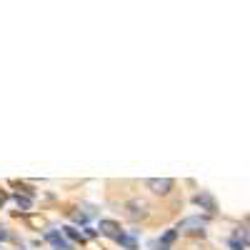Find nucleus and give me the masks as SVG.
Wrapping results in <instances>:
<instances>
[{
    "label": "nucleus",
    "mask_w": 250,
    "mask_h": 250,
    "mask_svg": "<svg viewBox=\"0 0 250 250\" xmlns=\"http://www.w3.org/2000/svg\"><path fill=\"white\" fill-rule=\"evenodd\" d=\"M145 185H148L155 195H168L173 190V178H148Z\"/></svg>",
    "instance_id": "nucleus-1"
},
{
    "label": "nucleus",
    "mask_w": 250,
    "mask_h": 250,
    "mask_svg": "<svg viewBox=\"0 0 250 250\" xmlns=\"http://www.w3.org/2000/svg\"><path fill=\"white\" fill-rule=\"evenodd\" d=\"M148 210H150V205L145 203V200H140V198H135V200H130V203H128V215H130L133 220H143V218H148Z\"/></svg>",
    "instance_id": "nucleus-2"
},
{
    "label": "nucleus",
    "mask_w": 250,
    "mask_h": 250,
    "mask_svg": "<svg viewBox=\"0 0 250 250\" xmlns=\"http://www.w3.org/2000/svg\"><path fill=\"white\" fill-rule=\"evenodd\" d=\"M100 233L108 235V238H113V240H118V243H120V238H123V230H120V225H118L115 220H100Z\"/></svg>",
    "instance_id": "nucleus-3"
},
{
    "label": "nucleus",
    "mask_w": 250,
    "mask_h": 250,
    "mask_svg": "<svg viewBox=\"0 0 250 250\" xmlns=\"http://www.w3.org/2000/svg\"><path fill=\"white\" fill-rule=\"evenodd\" d=\"M208 225V218H188L178 225V230H188V228H205Z\"/></svg>",
    "instance_id": "nucleus-4"
},
{
    "label": "nucleus",
    "mask_w": 250,
    "mask_h": 250,
    "mask_svg": "<svg viewBox=\"0 0 250 250\" xmlns=\"http://www.w3.org/2000/svg\"><path fill=\"white\" fill-rule=\"evenodd\" d=\"M195 205H203L205 210H215V200L208 195V193H200V195H195Z\"/></svg>",
    "instance_id": "nucleus-5"
},
{
    "label": "nucleus",
    "mask_w": 250,
    "mask_h": 250,
    "mask_svg": "<svg viewBox=\"0 0 250 250\" xmlns=\"http://www.w3.org/2000/svg\"><path fill=\"white\" fill-rule=\"evenodd\" d=\"M175 238H178V230H168V233H165V238L160 240V250H168V248L173 245Z\"/></svg>",
    "instance_id": "nucleus-6"
},
{
    "label": "nucleus",
    "mask_w": 250,
    "mask_h": 250,
    "mask_svg": "<svg viewBox=\"0 0 250 250\" xmlns=\"http://www.w3.org/2000/svg\"><path fill=\"white\" fill-rule=\"evenodd\" d=\"M28 223H30L33 228H48V220H45V218H38V215H30Z\"/></svg>",
    "instance_id": "nucleus-7"
},
{
    "label": "nucleus",
    "mask_w": 250,
    "mask_h": 250,
    "mask_svg": "<svg viewBox=\"0 0 250 250\" xmlns=\"http://www.w3.org/2000/svg\"><path fill=\"white\" fill-rule=\"evenodd\" d=\"M15 200H18V205H20V208H23V210H28V208L33 205V200H30L28 195H20V193L15 195Z\"/></svg>",
    "instance_id": "nucleus-8"
},
{
    "label": "nucleus",
    "mask_w": 250,
    "mask_h": 250,
    "mask_svg": "<svg viewBox=\"0 0 250 250\" xmlns=\"http://www.w3.org/2000/svg\"><path fill=\"white\" fill-rule=\"evenodd\" d=\"M48 240H50L53 245H58V248H68V243L62 240L60 235H55V233H48Z\"/></svg>",
    "instance_id": "nucleus-9"
},
{
    "label": "nucleus",
    "mask_w": 250,
    "mask_h": 250,
    "mask_svg": "<svg viewBox=\"0 0 250 250\" xmlns=\"http://www.w3.org/2000/svg\"><path fill=\"white\" fill-rule=\"evenodd\" d=\"M65 233H68V235H70L73 240H78V243H85V238H83V235H80L78 230H73V228H65Z\"/></svg>",
    "instance_id": "nucleus-10"
},
{
    "label": "nucleus",
    "mask_w": 250,
    "mask_h": 250,
    "mask_svg": "<svg viewBox=\"0 0 250 250\" xmlns=\"http://www.w3.org/2000/svg\"><path fill=\"white\" fill-rule=\"evenodd\" d=\"M120 243H123L125 248H130V250L135 248V240H133V238H125V235H123V238H120Z\"/></svg>",
    "instance_id": "nucleus-11"
},
{
    "label": "nucleus",
    "mask_w": 250,
    "mask_h": 250,
    "mask_svg": "<svg viewBox=\"0 0 250 250\" xmlns=\"http://www.w3.org/2000/svg\"><path fill=\"white\" fill-rule=\"evenodd\" d=\"M230 248H233V250H243L245 245H243V243H240L238 238H233V240H230Z\"/></svg>",
    "instance_id": "nucleus-12"
},
{
    "label": "nucleus",
    "mask_w": 250,
    "mask_h": 250,
    "mask_svg": "<svg viewBox=\"0 0 250 250\" xmlns=\"http://www.w3.org/2000/svg\"><path fill=\"white\" fill-rule=\"evenodd\" d=\"M0 240H10V233L5 230V228H0Z\"/></svg>",
    "instance_id": "nucleus-13"
},
{
    "label": "nucleus",
    "mask_w": 250,
    "mask_h": 250,
    "mask_svg": "<svg viewBox=\"0 0 250 250\" xmlns=\"http://www.w3.org/2000/svg\"><path fill=\"white\" fill-rule=\"evenodd\" d=\"M73 218H75V220H78V223H85V215H83V213H75V215H73Z\"/></svg>",
    "instance_id": "nucleus-14"
},
{
    "label": "nucleus",
    "mask_w": 250,
    "mask_h": 250,
    "mask_svg": "<svg viewBox=\"0 0 250 250\" xmlns=\"http://www.w3.org/2000/svg\"><path fill=\"white\" fill-rule=\"evenodd\" d=\"M5 200H8V195H5V193H3V190H0V205H3V203H5Z\"/></svg>",
    "instance_id": "nucleus-15"
}]
</instances>
